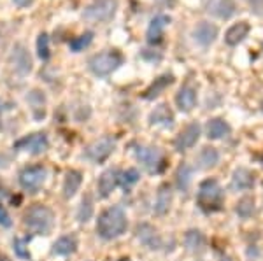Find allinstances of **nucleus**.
<instances>
[{"mask_svg": "<svg viewBox=\"0 0 263 261\" xmlns=\"http://www.w3.org/2000/svg\"><path fill=\"white\" fill-rule=\"evenodd\" d=\"M172 198H174V193H172L171 184H162L158 188V193H156V200H155V214L156 216H165V214L171 210L172 205Z\"/></svg>", "mask_w": 263, "mask_h": 261, "instance_id": "nucleus-19", "label": "nucleus"}, {"mask_svg": "<svg viewBox=\"0 0 263 261\" xmlns=\"http://www.w3.org/2000/svg\"><path fill=\"white\" fill-rule=\"evenodd\" d=\"M37 56L42 62H48L49 56H51V51H49V35L46 32L39 34L37 37Z\"/></svg>", "mask_w": 263, "mask_h": 261, "instance_id": "nucleus-34", "label": "nucleus"}, {"mask_svg": "<svg viewBox=\"0 0 263 261\" xmlns=\"http://www.w3.org/2000/svg\"><path fill=\"white\" fill-rule=\"evenodd\" d=\"M255 210H256V205H255V198L253 196H242L241 200L235 203V214H237L241 219H249V217H253Z\"/></svg>", "mask_w": 263, "mask_h": 261, "instance_id": "nucleus-30", "label": "nucleus"}, {"mask_svg": "<svg viewBox=\"0 0 263 261\" xmlns=\"http://www.w3.org/2000/svg\"><path fill=\"white\" fill-rule=\"evenodd\" d=\"M149 125L171 128L172 125H174V112L171 111V107H169L167 104H160L158 107H155V111H151V114H149Z\"/></svg>", "mask_w": 263, "mask_h": 261, "instance_id": "nucleus-20", "label": "nucleus"}, {"mask_svg": "<svg viewBox=\"0 0 263 261\" xmlns=\"http://www.w3.org/2000/svg\"><path fill=\"white\" fill-rule=\"evenodd\" d=\"M0 261H9V260H7V258H4V256H2V258H0Z\"/></svg>", "mask_w": 263, "mask_h": 261, "instance_id": "nucleus-39", "label": "nucleus"}, {"mask_svg": "<svg viewBox=\"0 0 263 261\" xmlns=\"http://www.w3.org/2000/svg\"><path fill=\"white\" fill-rule=\"evenodd\" d=\"M91 217H93V198L89 193H86L85 196H83L81 203H79L78 221L79 223H88Z\"/></svg>", "mask_w": 263, "mask_h": 261, "instance_id": "nucleus-31", "label": "nucleus"}, {"mask_svg": "<svg viewBox=\"0 0 263 261\" xmlns=\"http://www.w3.org/2000/svg\"><path fill=\"white\" fill-rule=\"evenodd\" d=\"M195 161H196V168L209 170V168L216 167L219 163V151L212 146H205L200 149V153H198Z\"/></svg>", "mask_w": 263, "mask_h": 261, "instance_id": "nucleus-23", "label": "nucleus"}, {"mask_svg": "<svg viewBox=\"0 0 263 261\" xmlns=\"http://www.w3.org/2000/svg\"><path fill=\"white\" fill-rule=\"evenodd\" d=\"M46 176H48V172L42 165H32V167H26L21 170L19 184L28 193H37L42 188V184L46 183Z\"/></svg>", "mask_w": 263, "mask_h": 261, "instance_id": "nucleus-8", "label": "nucleus"}, {"mask_svg": "<svg viewBox=\"0 0 263 261\" xmlns=\"http://www.w3.org/2000/svg\"><path fill=\"white\" fill-rule=\"evenodd\" d=\"M219 28L214 25V23L209 21H200L198 25L193 28V41L196 42L202 48H209L211 44H214V41L218 39Z\"/></svg>", "mask_w": 263, "mask_h": 261, "instance_id": "nucleus-14", "label": "nucleus"}, {"mask_svg": "<svg viewBox=\"0 0 263 261\" xmlns=\"http://www.w3.org/2000/svg\"><path fill=\"white\" fill-rule=\"evenodd\" d=\"M49 147L48 135L44 131H37V133L26 135V137L19 138L14 144V149L18 151H26L30 154H42L46 153Z\"/></svg>", "mask_w": 263, "mask_h": 261, "instance_id": "nucleus-10", "label": "nucleus"}, {"mask_svg": "<svg viewBox=\"0 0 263 261\" xmlns=\"http://www.w3.org/2000/svg\"><path fill=\"white\" fill-rule=\"evenodd\" d=\"M26 102L32 107V114L37 121L44 120L46 116V95L41 90H32L26 95Z\"/></svg>", "mask_w": 263, "mask_h": 261, "instance_id": "nucleus-24", "label": "nucleus"}, {"mask_svg": "<svg viewBox=\"0 0 263 261\" xmlns=\"http://www.w3.org/2000/svg\"><path fill=\"white\" fill-rule=\"evenodd\" d=\"M9 65H11V68L19 77H26L32 72L34 62H32V56H30L28 49L25 48V44L16 42L12 46L11 53H9Z\"/></svg>", "mask_w": 263, "mask_h": 261, "instance_id": "nucleus-6", "label": "nucleus"}, {"mask_svg": "<svg viewBox=\"0 0 263 261\" xmlns=\"http://www.w3.org/2000/svg\"><path fill=\"white\" fill-rule=\"evenodd\" d=\"M225 203V191L216 179H205L198 186L196 193V205L204 212H218Z\"/></svg>", "mask_w": 263, "mask_h": 261, "instance_id": "nucleus-2", "label": "nucleus"}, {"mask_svg": "<svg viewBox=\"0 0 263 261\" xmlns=\"http://www.w3.org/2000/svg\"><path fill=\"white\" fill-rule=\"evenodd\" d=\"M248 5L255 14L263 16V0H248Z\"/></svg>", "mask_w": 263, "mask_h": 261, "instance_id": "nucleus-36", "label": "nucleus"}, {"mask_svg": "<svg viewBox=\"0 0 263 261\" xmlns=\"http://www.w3.org/2000/svg\"><path fill=\"white\" fill-rule=\"evenodd\" d=\"M256 176L255 172H251L246 167H237L232 174V179H230V190L239 193V191H249L255 188Z\"/></svg>", "mask_w": 263, "mask_h": 261, "instance_id": "nucleus-13", "label": "nucleus"}, {"mask_svg": "<svg viewBox=\"0 0 263 261\" xmlns=\"http://www.w3.org/2000/svg\"><path fill=\"white\" fill-rule=\"evenodd\" d=\"M118 11V0H93L83 11L86 23H107L114 18Z\"/></svg>", "mask_w": 263, "mask_h": 261, "instance_id": "nucleus-5", "label": "nucleus"}, {"mask_svg": "<svg viewBox=\"0 0 263 261\" xmlns=\"http://www.w3.org/2000/svg\"><path fill=\"white\" fill-rule=\"evenodd\" d=\"M249 30H251V26H249L248 21H239L234 23V25L230 26L228 30L225 34V42L228 46H239L246 37H248Z\"/></svg>", "mask_w": 263, "mask_h": 261, "instance_id": "nucleus-21", "label": "nucleus"}, {"mask_svg": "<svg viewBox=\"0 0 263 261\" xmlns=\"http://www.w3.org/2000/svg\"><path fill=\"white\" fill-rule=\"evenodd\" d=\"M171 23V18L167 14H156L155 18L149 21L148 32H146V39L149 44H158L163 37V32L167 28V25Z\"/></svg>", "mask_w": 263, "mask_h": 261, "instance_id": "nucleus-17", "label": "nucleus"}, {"mask_svg": "<svg viewBox=\"0 0 263 261\" xmlns=\"http://www.w3.org/2000/svg\"><path fill=\"white\" fill-rule=\"evenodd\" d=\"M200 135H202L200 125L196 123V121H193V123L186 125V127L179 131V135L174 140V147L179 151V153H182V151H186V149H191L196 142H198Z\"/></svg>", "mask_w": 263, "mask_h": 261, "instance_id": "nucleus-11", "label": "nucleus"}, {"mask_svg": "<svg viewBox=\"0 0 263 261\" xmlns=\"http://www.w3.org/2000/svg\"><path fill=\"white\" fill-rule=\"evenodd\" d=\"M0 191H2V184H0Z\"/></svg>", "mask_w": 263, "mask_h": 261, "instance_id": "nucleus-40", "label": "nucleus"}, {"mask_svg": "<svg viewBox=\"0 0 263 261\" xmlns=\"http://www.w3.org/2000/svg\"><path fill=\"white\" fill-rule=\"evenodd\" d=\"M175 105L181 112H189L196 105V88L191 84H184L175 95Z\"/></svg>", "mask_w": 263, "mask_h": 261, "instance_id": "nucleus-18", "label": "nucleus"}, {"mask_svg": "<svg viewBox=\"0 0 263 261\" xmlns=\"http://www.w3.org/2000/svg\"><path fill=\"white\" fill-rule=\"evenodd\" d=\"M12 224V221H11V217H9V214H7V210L4 209V207L0 205V226H5V228H9Z\"/></svg>", "mask_w": 263, "mask_h": 261, "instance_id": "nucleus-37", "label": "nucleus"}, {"mask_svg": "<svg viewBox=\"0 0 263 261\" xmlns=\"http://www.w3.org/2000/svg\"><path fill=\"white\" fill-rule=\"evenodd\" d=\"M12 2H14V5L16 7H19V9L30 7V5L34 4V0H12Z\"/></svg>", "mask_w": 263, "mask_h": 261, "instance_id": "nucleus-38", "label": "nucleus"}, {"mask_svg": "<svg viewBox=\"0 0 263 261\" xmlns=\"http://www.w3.org/2000/svg\"><path fill=\"white\" fill-rule=\"evenodd\" d=\"M139 181H141V172H139L137 168H128V170L123 172L121 177H119V184H121L125 191L130 190L134 184H137Z\"/></svg>", "mask_w": 263, "mask_h": 261, "instance_id": "nucleus-33", "label": "nucleus"}, {"mask_svg": "<svg viewBox=\"0 0 263 261\" xmlns=\"http://www.w3.org/2000/svg\"><path fill=\"white\" fill-rule=\"evenodd\" d=\"M83 184V174L79 170H69L63 181V196L72 198L79 191Z\"/></svg>", "mask_w": 263, "mask_h": 261, "instance_id": "nucleus-27", "label": "nucleus"}, {"mask_svg": "<svg viewBox=\"0 0 263 261\" xmlns=\"http://www.w3.org/2000/svg\"><path fill=\"white\" fill-rule=\"evenodd\" d=\"M23 223L35 235H48L55 226V212L42 203H35L25 212Z\"/></svg>", "mask_w": 263, "mask_h": 261, "instance_id": "nucleus-3", "label": "nucleus"}, {"mask_svg": "<svg viewBox=\"0 0 263 261\" xmlns=\"http://www.w3.org/2000/svg\"><path fill=\"white\" fill-rule=\"evenodd\" d=\"M91 41H93V32H85V34H81L79 37H74L69 42V49L72 53H81L91 44Z\"/></svg>", "mask_w": 263, "mask_h": 261, "instance_id": "nucleus-32", "label": "nucleus"}, {"mask_svg": "<svg viewBox=\"0 0 263 261\" xmlns=\"http://www.w3.org/2000/svg\"><path fill=\"white\" fill-rule=\"evenodd\" d=\"M116 140L112 137H102L98 140L91 142L85 151V158L93 163H102L105 161L112 153H114Z\"/></svg>", "mask_w": 263, "mask_h": 261, "instance_id": "nucleus-9", "label": "nucleus"}, {"mask_svg": "<svg viewBox=\"0 0 263 261\" xmlns=\"http://www.w3.org/2000/svg\"><path fill=\"white\" fill-rule=\"evenodd\" d=\"M12 249H14V253L18 254V258H21V260H28L30 258V253H28V247H26L25 239H14L12 240Z\"/></svg>", "mask_w": 263, "mask_h": 261, "instance_id": "nucleus-35", "label": "nucleus"}, {"mask_svg": "<svg viewBox=\"0 0 263 261\" xmlns=\"http://www.w3.org/2000/svg\"><path fill=\"white\" fill-rule=\"evenodd\" d=\"M230 131H232V128L223 118H212V120L207 121V127H205V135L211 140H219V138L228 137Z\"/></svg>", "mask_w": 263, "mask_h": 261, "instance_id": "nucleus-22", "label": "nucleus"}, {"mask_svg": "<svg viewBox=\"0 0 263 261\" xmlns=\"http://www.w3.org/2000/svg\"><path fill=\"white\" fill-rule=\"evenodd\" d=\"M205 12L212 18L230 19L237 12L235 0H205Z\"/></svg>", "mask_w": 263, "mask_h": 261, "instance_id": "nucleus-12", "label": "nucleus"}, {"mask_svg": "<svg viewBox=\"0 0 263 261\" xmlns=\"http://www.w3.org/2000/svg\"><path fill=\"white\" fill-rule=\"evenodd\" d=\"M172 82H174V75H172V74H163L162 77L155 79V82H153L148 90H146L144 98H146V100H153V98L158 97V95L162 93V91L165 90L167 86H171Z\"/></svg>", "mask_w": 263, "mask_h": 261, "instance_id": "nucleus-28", "label": "nucleus"}, {"mask_svg": "<svg viewBox=\"0 0 263 261\" xmlns=\"http://www.w3.org/2000/svg\"><path fill=\"white\" fill-rule=\"evenodd\" d=\"M128 228V219H126L125 210L119 205H112L105 209L96 219V235L104 240L119 239Z\"/></svg>", "mask_w": 263, "mask_h": 261, "instance_id": "nucleus-1", "label": "nucleus"}, {"mask_svg": "<svg viewBox=\"0 0 263 261\" xmlns=\"http://www.w3.org/2000/svg\"><path fill=\"white\" fill-rule=\"evenodd\" d=\"M119 177H121V172L118 168H107V170L98 177V183H96V191H98V196L107 198L112 195V191L118 188Z\"/></svg>", "mask_w": 263, "mask_h": 261, "instance_id": "nucleus-16", "label": "nucleus"}, {"mask_svg": "<svg viewBox=\"0 0 263 261\" xmlns=\"http://www.w3.org/2000/svg\"><path fill=\"white\" fill-rule=\"evenodd\" d=\"M191 177H193V168L188 163H181L175 170V186L179 191L186 193L189 190V184H191Z\"/></svg>", "mask_w": 263, "mask_h": 261, "instance_id": "nucleus-29", "label": "nucleus"}, {"mask_svg": "<svg viewBox=\"0 0 263 261\" xmlns=\"http://www.w3.org/2000/svg\"><path fill=\"white\" fill-rule=\"evenodd\" d=\"M135 158L137 161L151 174H158L163 170V153L156 146H139L135 149Z\"/></svg>", "mask_w": 263, "mask_h": 261, "instance_id": "nucleus-7", "label": "nucleus"}, {"mask_svg": "<svg viewBox=\"0 0 263 261\" xmlns=\"http://www.w3.org/2000/svg\"><path fill=\"white\" fill-rule=\"evenodd\" d=\"M135 237H137L139 242H141L142 246H146L151 251H158V249H162V246H163L162 237L158 235L156 228L148 223L137 224V228H135Z\"/></svg>", "mask_w": 263, "mask_h": 261, "instance_id": "nucleus-15", "label": "nucleus"}, {"mask_svg": "<svg viewBox=\"0 0 263 261\" xmlns=\"http://www.w3.org/2000/svg\"><path fill=\"white\" fill-rule=\"evenodd\" d=\"M123 65V56L116 51L100 53V55H93L88 60V68L91 70L93 75L96 77H107L114 70H118Z\"/></svg>", "mask_w": 263, "mask_h": 261, "instance_id": "nucleus-4", "label": "nucleus"}, {"mask_svg": "<svg viewBox=\"0 0 263 261\" xmlns=\"http://www.w3.org/2000/svg\"><path fill=\"white\" fill-rule=\"evenodd\" d=\"M53 254L56 256H69L78 251V239L76 235H63L53 244Z\"/></svg>", "mask_w": 263, "mask_h": 261, "instance_id": "nucleus-26", "label": "nucleus"}, {"mask_svg": "<svg viewBox=\"0 0 263 261\" xmlns=\"http://www.w3.org/2000/svg\"><path fill=\"white\" fill-rule=\"evenodd\" d=\"M205 235L200 230H188L184 233V246L188 253L191 254H200L205 249Z\"/></svg>", "mask_w": 263, "mask_h": 261, "instance_id": "nucleus-25", "label": "nucleus"}]
</instances>
